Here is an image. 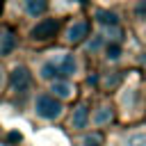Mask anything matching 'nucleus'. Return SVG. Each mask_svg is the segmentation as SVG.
<instances>
[{
  "instance_id": "1a4fd4ad",
  "label": "nucleus",
  "mask_w": 146,
  "mask_h": 146,
  "mask_svg": "<svg viewBox=\"0 0 146 146\" xmlns=\"http://www.w3.org/2000/svg\"><path fill=\"white\" fill-rule=\"evenodd\" d=\"M23 9L27 16H43L48 9V0H23Z\"/></svg>"
},
{
  "instance_id": "0eeeda50",
  "label": "nucleus",
  "mask_w": 146,
  "mask_h": 146,
  "mask_svg": "<svg viewBox=\"0 0 146 146\" xmlns=\"http://www.w3.org/2000/svg\"><path fill=\"white\" fill-rule=\"evenodd\" d=\"M87 123H89V105H87V103H80V105L73 110L71 128H73V130H82Z\"/></svg>"
},
{
  "instance_id": "f03ea898",
  "label": "nucleus",
  "mask_w": 146,
  "mask_h": 146,
  "mask_svg": "<svg viewBox=\"0 0 146 146\" xmlns=\"http://www.w3.org/2000/svg\"><path fill=\"white\" fill-rule=\"evenodd\" d=\"M34 112L39 119H46V121H55L62 116L64 112V103L57 100L52 94H39L36 100H34Z\"/></svg>"
},
{
  "instance_id": "4468645a",
  "label": "nucleus",
  "mask_w": 146,
  "mask_h": 146,
  "mask_svg": "<svg viewBox=\"0 0 146 146\" xmlns=\"http://www.w3.org/2000/svg\"><path fill=\"white\" fill-rule=\"evenodd\" d=\"M125 146H146V132L139 130V132H132L125 137Z\"/></svg>"
},
{
  "instance_id": "6e6552de",
  "label": "nucleus",
  "mask_w": 146,
  "mask_h": 146,
  "mask_svg": "<svg viewBox=\"0 0 146 146\" xmlns=\"http://www.w3.org/2000/svg\"><path fill=\"white\" fill-rule=\"evenodd\" d=\"M39 75H41V80H46V82H57V80H62V78H59V68H57V59L43 62L41 68H39Z\"/></svg>"
},
{
  "instance_id": "7ed1b4c3",
  "label": "nucleus",
  "mask_w": 146,
  "mask_h": 146,
  "mask_svg": "<svg viewBox=\"0 0 146 146\" xmlns=\"http://www.w3.org/2000/svg\"><path fill=\"white\" fill-rule=\"evenodd\" d=\"M59 30H62V21L59 18H43L32 27L30 39L32 41H50V39H55L59 34Z\"/></svg>"
},
{
  "instance_id": "423d86ee",
  "label": "nucleus",
  "mask_w": 146,
  "mask_h": 146,
  "mask_svg": "<svg viewBox=\"0 0 146 146\" xmlns=\"http://www.w3.org/2000/svg\"><path fill=\"white\" fill-rule=\"evenodd\" d=\"M57 68H59V78L66 80V78H71V75L78 71V59H75L71 52H64V55L57 59Z\"/></svg>"
},
{
  "instance_id": "9b49d317",
  "label": "nucleus",
  "mask_w": 146,
  "mask_h": 146,
  "mask_svg": "<svg viewBox=\"0 0 146 146\" xmlns=\"http://www.w3.org/2000/svg\"><path fill=\"white\" fill-rule=\"evenodd\" d=\"M112 119H114L112 107H110V105H103V107H98V112L94 114V119H91V121H94V125H98V128H100V125H107Z\"/></svg>"
},
{
  "instance_id": "f257e3e1",
  "label": "nucleus",
  "mask_w": 146,
  "mask_h": 146,
  "mask_svg": "<svg viewBox=\"0 0 146 146\" xmlns=\"http://www.w3.org/2000/svg\"><path fill=\"white\" fill-rule=\"evenodd\" d=\"M32 87V73L25 64H16L7 75V91L9 96H25Z\"/></svg>"
},
{
  "instance_id": "a211bd4d",
  "label": "nucleus",
  "mask_w": 146,
  "mask_h": 146,
  "mask_svg": "<svg viewBox=\"0 0 146 146\" xmlns=\"http://www.w3.org/2000/svg\"><path fill=\"white\" fill-rule=\"evenodd\" d=\"M0 11H2V0H0Z\"/></svg>"
},
{
  "instance_id": "9d476101",
  "label": "nucleus",
  "mask_w": 146,
  "mask_h": 146,
  "mask_svg": "<svg viewBox=\"0 0 146 146\" xmlns=\"http://www.w3.org/2000/svg\"><path fill=\"white\" fill-rule=\"evenodd\" d=\"M96 21L103 25V27H119V16L110 9H98L96 11Z\"/></svg>"
},
{
  "instance_id": "2eb2a0df",
  "label": "nucleus",
  "mask_w": 146,
  "mask_h": 146,
  "mask_svg": "<svg viewBox=\"0 0 146 146\" xmlns=\"http://www.w3.org/2000/svg\"><path fill=\"white\" fill-rule=\"evenodd\" d=\"M105 57H107L110 62L121 59V43H107V46H105Z\"/></svg>"
},
{
  "instance_id": "20e7f679",
  "label": "nucleus",
  "mask_w": 146,
  "mask_h": 146,
  "mask_svg": "<svg viewBox=\"0 0 146 146\" xmlns=\"http://www.w3.org/2000/svg\"><path fill=\"white\" fill-rule=\"evenodd\" d=\"M89 32H91V23H89L87 18H75V21H71V23L66 25L64 39H66V43H71V46H80L82 41H87Z\"/></svg>"
},
{
  "instance_id": "dca6fc26",
  "label": "nucleus",
  "mask_w": 146,
  "mask_h": 146,
  "mask_svg": "<svg viewBox=\"0 0 146 146\" xmlns=\"http://www.w3.org/2000/svg\"><path fill=\"white\" fill-rule=\"evenodd\" d=\"M132 14L139 16V18H146V0H139V2L132 7Z\"/></svg>"
},
{
  "instance_id": "ddd939ff",
  "label": "nucleus",
  "mask_w": 146,
  "mask_h": 146,
  "mask_svg": "<svg viewBox=\"0 0 146 146\" xmlns=\"http://www.w3.org/2000/svg\"><path fill=\"white\" fill-rule=\"evenodd\" d=\"M100 144H103V135L98 132H89L78 141V146H100Z\"/></svg>"
},
{
  "instance_id": "f8f14e48",
  "label": "nucleus",
  "mask_w": 146,
  "mask_h": 146,
  "mask_svg": "<svg viewBox=\"0 0 146 146\" xmlns=\"http://www.w3.org/2000/svg\"><path fill=\"white\" fill-rule=\"evenodd\" d=\"M14 46H16V36H14V32H5V34H2L0 55H7V52H11V50H14Z\"/></svg>"
},
{
  "instance_id": "39448f33",
  "label": "nucleus",
  "mask_w": 146,
  "mask_h": 146,
  "mask_svg": "<svg viewBox=\"0 0 146 146\" xmlns=\"http://www.w3.org/2000/svg\"><path fill=\"white\" fill-rule=\"evenodd\" d=\"M50 94L57 98V100H71L73 96H75V87L68 82V80H57V82H52V87H50Z\"/></svg>"
},
{
  "instance_id": "f3484780",
  "label": "nucleus",
  "mask_w": 146,
  "mask_h": 146,
  "mask_svg": "<svg viewBox=\"0 0 146 146\" xmlns=\"http://www.w3.org/2000/svg\"><path fill=\"white\" fill-rule=\"evenodd\" d=\"M139 59H141V64H144V66H146V50H144V52H141V57H139Z\"/></svg>"
}]
</instances>
